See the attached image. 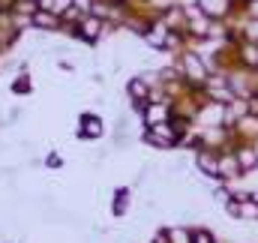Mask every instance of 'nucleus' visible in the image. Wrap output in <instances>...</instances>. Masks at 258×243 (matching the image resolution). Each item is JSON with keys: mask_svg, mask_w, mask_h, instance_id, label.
Returning <instances> with one entry per match:
<instances>
[{"mask_svg": "<svg viewBox=\"0 0 258 243\" xmlns=\"http://www.w3.org/2000/svg\"><path fill=\"white\" fill-rule=\"evenodd\" d=\"M192 243H213V237L207 231H198V234H192Z\"/></svg>", "mask_w": 258, "mask_h": 243, "instance_id": "15", "label": "nucleus"}, {"mask_svg": "<svg viewBox=\"0 0 258 243\" xmlns=\"http://www.w3.org/2000/svg\"><path fill=\"white\" fill-rule=\"evenodd\" d=\"M237 162H240L243 168H252V165H255V162H258L255 150H249V147H246V150H240V156H237Z\"/></svg>", "mask_w": 258, "mask_h": 243, "instance_id": "9", "label": "nucleus"}, {"mask_svg": "<svg viewBox=\"0 0 258 243\" xmlns=\"http://www.w3.org/2000/svg\"><path fill=\"white\" fill-rule=\"evenodd\" d=\"M243 60H246V63H258V51L252 48V45H246V48H243Z\"/></svg>", "mask_w": 258, "mask_h": 243, "instance_id": "13", "label": "nucleus"}, {"mask_svg": "<svg viewBox=\"0 0 258 243\" xmlns=\"http://www.w3.org/2000/svg\"><path fill=\"white\" fill-rule=\"evenodd\" d=\"M165 117H168V108H165V105H159V102L147 105V111H144L147 126H159V123H165Z\"/></svg>", "mask_w": 258, "mask_h": 243, "instance_id": "5", "label": "nucleus"}, {"mask_svg": "<svg viewBox=\"0 0 258 243\" xmlns=\"http://www.w3.org/2000/svg\"><path fill=\"white\" fill-rule=\"evenodd\" d=\"M102 27H105V24H102V18H99V15L84 12V15L78 18V30H75V33H78L84 42H96V39L102 36Z\"/></svg>", "mask_w": 258, "mask_h": 243, "instance_id": "1", "label": "nucleus"}, {"mask_svg": "<svg viewBox=\"0 0 258 243\" xmlns=\"http://www.w3.org/2000/svg\"><path fill=\"white\" fill-rule=\"evenodd\" d=\"M168 240L171 243H192V234H186L183 228H171L168 231Z\"/></svg>", "mask_w": 258, "mask_h": 243, "instance_id": "10", "label": "nucleus"}, {"mask_svg": "<svg viewBox=\"0 0 258 243\" xmlns=\"http://www.w3.org/2000/svg\"><path fill=\"white\" fill-rule=\"evenodd\" d=\"M150 144H159V147H171L177 141V132L168 126V123H159V126H150V135H147Z\"/></svg>", "mask_w": 258, "mask_h": 243, "instance_id": "2", "label": "nucleus"}, {"mask_svg": "<svg viewBox=\"0 0 258 243\" xmlns=\"http://www.w3.org/2000/svg\"><path fill=\"white\" fill-rule=\"evenodd\" d=\"M198 168L204 174H219V159L210 156V153H198Z\"/></svg>", "mask_w": 258, "mask_h": 243, "instance_id": "7", "label": "nucleus"}, {"mask_svg": "<svg viewBox=\"0 0 258 243\" xmlns=\"http://www.w3.org/2000/svg\"><path fill=\"white\" fill-rule=\"evenodd\" d=\"M84 132H87V135H99V132H102V126H99L96 117H84Z\"/></svg>", "mask_w": 258, "mask_h": 243, "instance_id": "12", "label": "nucleus"}, {"mask_svg": "<svg viewBox=\"0 0 258 243\" xmlns=\"http://www.w3.org/2000/svg\"><path fill=\"white\" fill-rule=\"evenodd\" d=\"M237 168H240V162H237L234 156H228V159H219V174H225V177H234V174H237Z\"/></svg>", "mask_w": 258, "mask_h": 243, "instance_id": "8", "label": "nucleus"}, {"mask_svg": "<svg viewBox=\"0 0 258 243\" xmlns=\"http://www.w3.org/2000/svg\"><path fill=\"white\" fill-rule=\"evenodd\" d=\"M72 6H75L78 12H90V9H93V3H90V0H72Z\"/></svg>", "mask_w": 258, "mask_h": 243, "instance_id": "14", "label": "nucleus"}, {"mask_svg": "<svg viewBox=\"0 0 258 243\" xmlns=\"http://www.w3.org/2000/svg\"><path fill=\"white\" fill-rule=\"evenodd\" d=\"M12 3H15V0H0V9H9Z\"/></svg>", "mask_w": 258, "mask_h": 243, "instance_id": "16", "label": "nucleus"}, {"mask_svg": "<svg viewBox=\"0 0 258 243\" xmlns=\"http://www.w3.org/2000/svg\"><path fill=\"white\" fill-rule=\"evenodd\" d=\"M183 69L189 72L192 81H204V63L198 60L195 54H186V57H183Z\"/></svg>", "mask_w": 258, "mask_h": 243, "instance_id": "6", "label": "nucleus"}, {"mask_svg": "<svg viewBox=\"0 0 258 243\" xmlns=\"http://www.w3.org/2000/svg\"><path fill=\"white\" fill-rule=\"evenodd\" d=\"M198 9L207 15V18H219L228 12V0H198Z\"/></svg>", "mask_w": 258, "mask_h": 243, "instance_id": "4", "label": "nucleus"}, {"mask_svg": "<svg viewBox=\"0 0 258 243\" xmlns=\"http://www.w3.org/2000/svg\"><path fill=\"white\" fill-rule=\"evenodd\" d=\"M129 93H132V96H138V99H144V96H147V84H144L141 78H135V81L129 84Z\"/></svg>", "mask_w": 258, "mask_h": 243, "instance_id": "11", "label": "nucleus"}, {"mask_svg": "<svg viewBox=\"0 0 258 243\" xmlns=\"http://www.w3.org/2000/svg\"><path fill=\"white\" fill-rule=\"evenodd\" d=\"M33 27H39V30H54V27H60V15H54V12H48V9H36V12H33Z\"/></svg>", "mask_w": 258, "mask_h": 243, "instance_id": "3", "label": "nucleus"}]
</instances>
